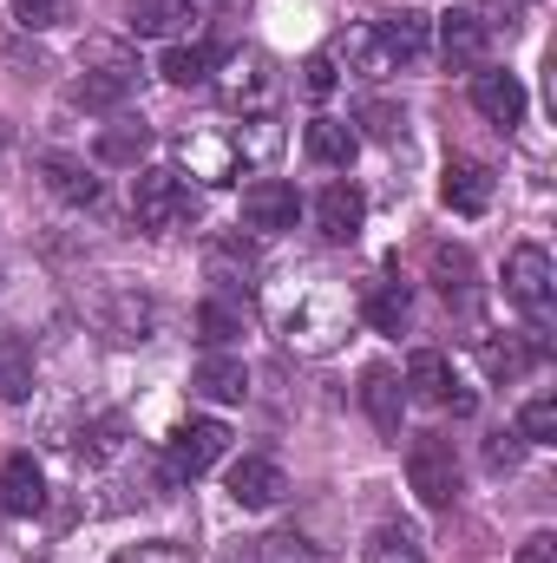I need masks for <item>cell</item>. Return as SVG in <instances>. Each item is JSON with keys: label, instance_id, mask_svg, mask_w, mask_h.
Returning a JSON list of instances; mask_svg holds the SVG:
<instances>
[{"label": "cell", "instance_id": "obj_18", "mask_svg": "<svg viewBox=\"0 0 557 563\" xmlns=\"http://www.w3.org/2000/svg\"><path fill=\"white\" fill-rule=\"evenodd\" d=\"M190 387H197L204 400H217V407H243V394H250V367H243L237 354H204Z\"/></svg>", "mask_w": 557, "mask_h": 563}, {"label": "cell", "instance_id": "obj_6", "mask_svg": "<svg viewBox=\"0 0 557 563\" xmlns=\"http://www.w3.org/2000/svg\"><path fill=\"white\" fill-rule=\"evenodd\" d=\"M223 452H230V426L223 420H184L171 432V445H164V478H171V485L204 478Z\"/></svg>", "mask_w": 557, "mask_h": 563}, {"label": "cell", "instance_id": "obj_15", "mask_svg": "<svg viewBox=\"0 0 557 563\" xmlns=\"http://www.w3.org/2000/svg\"><path fill=\"white\" fill-rule=\"evenodd\" d=\"M282 492H288V478H282L276 459H237V465H230V498H237L243 511H270Z\"/></svg>", "mask_w": 557, "mask_h": 563}, {"label": "cell", "instance_id": "obj_12", "mask_svg": "<svg viewBox=\"0 0 557 563\" xmlns=\"http://www.w3.org/2000/svg\"><path fill=\"white\" fill-rule=\"evenodd\" d=\"M492 190H499V177H492L479 157H452L446 177H439V197H446V210H459V217H485V210H492Z\"/></svg>", "mask_w": 557, "mask_h": 563}, {"label": "cell", "instance_id": "obj_21", "mask_svg": "<svg viewBox=\"0 0 557 563\" xmlns=\"http://www.w3.org/2000/svg\"><path fill=\"white\" fill-rule=\"evenodd\" d=\"M204 269H210V282H217L223 295H237V288L256 282V250H250L243 236H217L210 256H204Z\"/></svg>", "mask_w": 557, "mask_h": 563}, {"label": "cell", "instance_id": "obj_8", "mask_svg": "<svg viewBox=\"0 0 557 563\" xmlns=\"http://www.w3.org/2000/svg\"><path fill=\"white\" fill-rule=\"evenodd\" d=\"M92 59H106V66H86V73L73 79V106H86V112H119V106L132 99V86H139V66H132L119 46H92Z\"/></svg>", "mask_w": 557, "mask_h": 563}, {"label": "cell", "instance_id": "obj_38", "mask_svg": "<svg viewBox=\"0 0 557 563\" xmlns=\"http://www.w3.org/2000/svg\"><path fill=\"white\" fill-rule=\"evenodd\" d=\"M263 563H321V558H315V544H308V538L276 531V538H263Z\"/></svg>", "mask_w": 557, "mask_h": 563}, {"label": "cell", "instance_id": "obj_23", "mask_svg": "<svg viewBox=\"0 0 557 563\" xmlns=\"http://www.w3.org/2000/svg\"><path fill=\"white\" fill-rule=\"evenodd\" d=\"M354 151H361V132H354L348 119H315V125H308V157H315V164L348 170V164H354Z\"/></svg>", "mask_w": 557, "mask_h": 563}, {"label": "cell", "instance_id": "obj_9", "mask_svg": "<svg viewBox=\"0 0 557 563\" xmlns=\"http://www.w3.org/2000/svg\"><path fill=\"white\" fill-rule=\"evenodd\" d=\"M295 217H302L295 184H282V177H256V184L243 190V223H250L256 236H282V230H295Z\"/></svg>", "mask_w": 557, "mask_h": 563}, {"label": "cell", "instance_id": "obj_1", "mask_svg": "<svg viewBox=\"0 0 557 563\" xmlns=\"http://www.w3.org/2000/svg\"><path fill=\"white\" fill-rule=\"evenodd\" d=\"M348 334V301L335 282H302L295 301L282 308V341L302 347V354H335Z\"/></svg>", "mask_w": 557, "mask_h": 563}, {"label": "cell", "instance_id": "obj_34", "mask_svg": "<svg viewBox=\"0 0 557 563\" xmlns=\"http://www.w3.org/2000/svg\"><path fill=\"white\" fill-rule=\"evenodd\" d=\"M368 563H433L419 551L414 531H401V525H381L374 538H368Z\"/></svg>", "mask_w": 557, "mask_h": 563}, {"label": "cell", "instance_id": "obj_29", "mask_svg": "<svg viewBox=\"0 0 557 563\" xmlns=\"http://www.w3.org/2000/svg\"><path fill=\"white\" fill-rule=\"evenodd\" d=\"M0 400H13V407L33 400V354H26V341L0 347Z\"/></svg>", "mask_w": 557, "mask_h": 563}, {"label": "cell", "instance_id": "obj_20", "mask_svg": "<svg viewBox=\"0 0 557 563\" xmlns=\"http://www.w3.org/2000/svg\"><path fill=\"white\" fill-rule=\"evenodd\" d=\"M40 177H46V190H53L59 203H99V177H92L79 157H66V151H46V157H40Z\"/></svg>", "mask_w": 557, "mask_h": 563}, {"label": "cell", "instance_id": "obj_4", "mask_svg": "<svg viewBox=\"0 0 557 563\" xmlns=\"http://www.w3.org/2000/svg\"><path fill=\"white\" fill-rule=\"evenodd\" d=\"M407 485H414V498L426 511H452L459 505V452H452V439L419 432L407 445Z\"/></svg>", "mask_w": 557, "mask_h": 563}, {"label": "cell", "instance_id": "obj_14", "mask_svg": "<svg viewBox=\"0 0 557 563\" xmlns=\"http://www.w3.org/2000/svg\"><path fill=\"white\" fill-rule=\"evenodd\" d=\"M361 407L381 439H401V413H407V394H401V374L394 367H368L361 374Z\"/></svg>", "mask_w": 557, "mask_h": 563}, {"label": "cell", "instance_id": "obj_3", "mask_svg": "<svg viewBox=\"0 0 557 563\" xmlns=\"http://www.w3.org/2000/svg\"><path fill=\"white\" fill-rule=\"evenodd\" d=\"M132 217H139V230H151V236L190 230V223H197V190H190V177L171 170V164L139 170V177H132Z\"/></svg>", "mask_w": 557, "mask_h": 563}, {"label": "cell", "instance_id": "obj_32", "mask_svg": "<svg viewBox=\"0 0 557 563\" xmlns=\"http://www.w3.org/2000/svg\"><path fill=\"white\" fill-rule=\"evenodd\" d=\"M106 328H112V341H144L151 334V301L144 295H112L106 301Z\"/></svg>", "mask_w": 557, "mask_h": 563}, {"label": "cell", "instance_id": "obj_17", "mask_svg": "<svg viewBox=\"0 0 557 563\" xmlns=\"http://www.w3.org/2000/svg\"><path fill=\"white\" fill-rule=\"evenodd\" d=\"M361 217H368V203H361L354 184H328V190L315 197V223H321L328 243H354V236H361Z\"/></svg>", "mask_w": 557, "mask_h": 563}, {"label": "cell", "instance_id": "obj_24", "mask_svg": "<svg viewBox=\"0 0 557 563\" xmlns=\"http://www.w3.org/2000/svg\"><path fill=\"white\" fill-rule=\"evenodd\" d=\"M92 151H99V164L132 170L144 151H151V125H144V119H112V125L99 132V144H92Z\"/></svg>", "mask_w": 557, "mask_h": 563}, {"label": "cell", "instance_id": "obj_5", "mask_svg": "<svg viewBox=\"0 0 557 563\" xmlns=\"http://www.w3.org/2000/svg\"><path fill=\"white\" fill-rule=\"evenodd\" d=\"M551 282H557V269L538 243H518V250H512V263H505V301H512L538 334H545V321H551Z\"/></svg>", "mask_w": 557, "mask_h": 563}, {"label": "cell", "instance_id": "obj_39", "mask_svg": "<svg viewBox=\"0 0 557 563\" xmlns=\"http://www.w3.org/2000/svg\"><path fill=\"white\" fill-rule=\"evenodd\" d=\"M361 125H368V132H374V139H401V132H407V112H394V106H381V99H368V106H361Z\"/></svg>", "mask_w": 557, "mask_h": 563}, {"label": "cell", "instance_id": "obj_28", "mask_svg": "<svg viewBox=\"0 0 557 563\" xmlns=\"http://www.w3.org/2000/svg\"><path fill=\"white\" fill-rule=\"evenodd\" d=\"M237 334H243V308H237L230 295H210V301L197 308V341H204V347H230Z\"/></svg>", "mask_w": 557, "mask_h": 563}, {"label": "cell", "instance_id": "obj_10", "mask_svg": "<svg viewBox=\"0 0 557 563\" xmlns=\"http://www.w3.org/2000/svg\"><path fill=\"white\" fill-rule=\"evenodd\" d=\"M485 20L472 13V7H452L446 20H439V59L452 66V73H479L485 66Z\"/></svg>", "mask_w": 557, "mask_h": 563}, {"label": "cell", "instance_id": "obj_36", "mask_svg": "<svg viewBox=\"0 0 557 563\" xmlns=\"http://www.w3.org/2000/svg\"><path fill=\"white\" fill-rule=\"evenodd\" d=\"M518 439H525V445H551L557 439V400L551 394L525 400V413H518Z\"/></svg>", "mask_w": 557, "mask_h": 563}, {"label": "cell", "instance_id": "obj_42", "mask_svg": "<svg viewBox=\"0 0 557 563\" xmlns=\"http://www.w3.org/2000/svg\"><path fill=\"white\" fill-rule=\"evenodd\" d=\"M472 13L485 20V33H492V26H518V0H479Z\"/></svg>", "mask_w": 557, "mask_h": 563}, {"label": "cell", "instance_id": "obj_13", "mask_svg": "<svg viewBox=\"0 0 557 563\" xmlns=\"http://www.w3.org/2000/svg\"><path fill=\"white\" fill-rule=\"evenodd\" d=\"M374 40H381V53H387V73H419V66L433 59V33H426L419 13H394V20H381Z\"/></svg>", "mask_w": 557, "mask_h": 563}, {"label": "cell", "instance_id": "obj_27", "mask_svg": "<svg viewBox=\"0 0 557 563\" xmlns=\"http://www.w3.org/2000/svg\"><path fill=\"white\" fill-rule=\"evenodd\" d=\"M472 276H479V269H472V250H459V243H439V250H433V288H439L446 301H466V295H472Z\"/></svg>", "mask_w": 557, "mask_h": 563}, {"label": "cell", "instance_id": "obj_11", "mask_svg": "<svg viewBox=\"0 0 557 563\" xmlns=\"http://www.w3.org/2000/svg\"><path fill=\"white\" fill-rule=\"evenodd\" d=\"M472 106H479V119H492L499 132H518V125H525V86H518L512 73L479 66V73H472Z\"/></svg>", "mask_w": 557, "mask_h": 563}, {"label": "cell", "instance_id": "obj_19", "mask_svg": "<svg viewBox=\"0 0 557 563\" xmlns=\"http://www.w3.org/2000/svg\"><path fill=\"white\" fill-rule=\"evenodd\" d=\"M361 314H368L381 334H401V328L414 321V295H407V282L401 276H374L368 282V295H361Z\"/></svg>", "mask_w": 557, "mask_h": 563}, {"label": "cell", "instance_id": "obj_40", "mask_svg": "<svg viewBox=\"0 0 557 563\" xmlns=\"http://www.w3.org/2000/svg\"><path fill=\"white\" fill-rule=\"evenodd\" d=\"M302 86H308V99H328V92H335V53H315V59L302 66Z\"/></svg>", "mask_w": 557, "mask_h": 563}, {"label": "cell", "instance_id": "obj_25", "mask_svg": "<svg viewBox=\"0 0 557 563\" xmlns=\"http://www.w3.org/2000/svg\"><path fill=\"white\" fill-rule=\"evenodd\" d=\"M407 387H414V400H426V407H446L452 400V367H446V354H433V347H419L414 361H407Z\"/></svg>", "mask_w": 557, "mask_h": 563}, {"label": "cell", "instance_id": "obj_22", "mask_svg": "<svg viewBox=\"0 0 557 563\" xmlns=\"http://www.w3.org/2000/svg\"><path fill=\"white\" fill-rule=\"evenodd\" d=\"M177 92H197V86H210V73H217V46H204V40H184V46H171L164 53V66H157Z\"/></svg>", "mask_w": 557, "mask_h": 563}, {"label": "cell", "instance_id": "obj_35", "mask_svg": "<svg viewBox=\"0 0 557 563\" xmlns=\"http://www.w3.org/2000/svg\"><path fill=\"white\" fill-rule=\"evenodd\" d=\"M73 13H79V0H13V20L26 33H59Z\"/></svg>", "mask_w": 557, "mask_h": 563}, {"label": "cell", "instance_id": "obj_16", "mask_svg": "<svg viewBox=\"0 0 557 563\" xmlns=\"http://www.w3.org/2000/svg\"><path fill=\"white\" fill-rule=\"evenodd\" d=\"M0 511H7V518L46 511V478H40V465H33L26 452H13V459L0 465Z\"/></svg>", "mask_w": 557, "mask_h": 563}, {"label": "cell", "instance_id": "obj_31", "mask_svg": "<svg viewBox=\"0 0 557 563\" xmlns=\"http://www.w3.org/2000/svg\"><path fill=\"white\" fill-rule=\"evenodd\" d=\"M341 59H348L361 79H387V53H381L374 26H348V33H341Z\"/></svg>", "mask_w": 557, "mask_h": 563}, {"label": "cell", "instance_id": "obj_30", "mask_svg": "<svg viewBox=\"0 0 557 563\" xmlns=\"http://www.w3.org/2000/svg\"><path fill=\"white\" fill-rule=\"evenodd\" d=\"M119 452H125V420H119V413H106V420H92L79 432V459H86V465H112Z\"/></svg>", "mask_w": 557, "mask_h": 563}, {"label": "cell", "instance_id": "obj_37", "mask_svg": "<svg viewBox=\"0 0 557 563\" xmlns=\"http://www.w3.org/2000/svg\"><path fill=\"white\" fill-rule=\"evenodd\" d=\"M112 563H197V551H190V544H171V538H151V544L119 551Z\"/></svg>", "mask_w": 557, "mask_h": 563}, {"label": "cell", "instance_id": "obj_2", "mask_svg": "<svg viewBox=\"0 0 557 563\" xmlns=\"http://www.w3.org/2000/svg\"><path fill=\"white\" fill-rule=\"evenodd\" d=\"M210 86H217V106L237 112V119H263V112L276 106V92H282L276 59H270L263 46H237L230 59H217Z\"/></svg>", "mask_w": 557, "mask_h": 563}, {"label": "cell", "instance_id": "obj_41", "mask_svg": "<svg viewBox=\"0 0 557 563\" xmlns=\"http://www.w3.org/2000/svg\"><path fill=\"white\" fill-rule=\"evenodd\" d=\"M518 445H525L518 432H492V445H485V465H492V472H512V465H518Z\"/></svg>", "mask_w": 557, "mask_h": 563}, {"label": "cell", "instance_id": "obj_7", "mask_svg": "<svg viewBox=\"0 0 557 563\" xmlns=\"http://www.w3.org/2000/svg\"><path fill=\"white\" fill-rule=\"evenodd\" d=\"M177 157H184V177H197V184H237V177L250 170L243 151H237V139H230V125H197V132H184Z\"/></svg>", "mask_w": 557, "mask_h": 563}, {"label": "cell", "instance_id": "obj_43", "mask_svg": "<svg viewBox=\"0 0 557 563\" xmlns=\"http://www.w3.org/2000/svg\"><path fill=\"white\" fill-rule=\"evenodd\" d=\"M518 563H557V538L551 531H532V538L518 544Z\"/></svg>", "mask_w": 557, "mask_h": 563}, {"label": "cell", "instance_id": "obj_33", "mask_svg": "<svg viewBox=\"0 0 557 563\" xmlns=\"http://www.w3.org/2000/svg\"><path fill=\"white\" fill-rule=\"evenodd\" d=\"M230 139H237V151H243V164H270L282 151V132L276 119L263 112V119H243V125H230Z\"/></svg>", "mask_w": 557, "mask_h": 563}, {"label": "cell", "instance_id": "obj_26", "mask_svg": "<svg viewBox=\"0 0 557 563\" xmlns=\"http://www.w3.org/2000/svg\"><path fill=\"white\" fill-rule=\"evenodd\" d=\"M197 7L204 0H132V33H144V40H157V33H177L184 20H197Z\"/></svg>", "mask_w": 557, "mask_h": 563}]
</instances>
